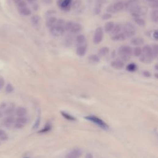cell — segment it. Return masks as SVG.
<instances>
[{
  "label": "cell",
  "mask_w": 158,
  "mask_h": 158,
  "mask_svg": "<svg viewBox=\"0 0 158 158\" xmlns=\"http://www.w3.org/2000/svg\"><path fill=\"white\" fill-rule=\"evenodd\" d=\"M133 49L128 46H121L118 49V55L120 59L124 62H127L130 59L133 55Z\"/></svg>",
  "instance_id": "obj_1"
},
{
  "label": "cell",
  "mask_w": 158,
  "mask_h": 158,
  "mask_svg": "<svg viewBox=\"0 0 158 158\" xmlns=\"http://www.w3.org/2000/svg\"><path fill=\"white\" fill-rule=\"evenodd\" d=\"M65 31H68L71 33V34H77L80 32L82 29V26L80 24L74 22L72 21L65 22L64 26Z\"/></svg>",
  "instance_id": "obj_2"
},
{
  "label": "cell",
  "mask_w": 158,
  "mask_h": 158,
  "mask_svg": "<svg viewBox=\"0 0 158 158\" xmlns=\"http://www.w3.org/2000/svg\"><path fill=\"white\" fill-rule=\"evenodd\" d=\"M147 9L144 7L141 6L140 5L137 4V5H135L131 7L130 9L128 11L130 12V14L133 16L134 18L135 17H141L143 15L146 14L147 12Z\"/></svg>",
  "instance_id": "obj_3"
},
{
  "label": "cell",
  "mask_w": 158,
  "mask_h": 158,
  "mask_svg": "<svg viewBox=\"0 0 158 158\" xmlns=\"http://www.w3.org/2000/svg\"><path fill=\"white\" fill-rule=\"evenodd\" d=\"M122 30L127 38H132L136 34V28L135 26L130 22H127L124 25Z\"/></svg>",
  "instance_id": "obj_4"
},
{
  "label": "cell",
  "mask_w": 158,
  "mask_h": 158,
  "mask_svg": "<svg viewBox=\"0 0 158 158\" xmlns=\"http://www.w3.org/2000/svg\"><path fill=\"white\" fill-rule=\"evenodd\" d=\"M15 109V105L12 103H3L0 106V112L2 114L10 115Z\"/></svg>",
  "instance_id": "obj_5"
},
{
  "label": "cell",
  "mask_w": 158,
  "mask_h": 158,
  "mask_svg": "<svg viewBox=\"0 0 158 158\" xmlns=\"http://www.w3.org/2000/svg\"><path fill=\"white\" fill-rule=\"evenodd\" d=\"M125 8V4L122 1H118L107 7L106 11L110 14H115L122 11Z\"/></svg>",
  "instance_id": "obj_6"
},
{
  "label": "cell",
  "mask_w": 158,
  "mask_h": 158,
  "mask_svg": "<svg viewBox=\"0 0 158 158\" xmlns=\"http://www.w3.org/2000/svg\"><path fill=\"white\" fill-rule=\"evenodd\" d=\"M85 119L90 120V122L94 123L95 124H96L97 126H98V127H101L103 129L105 130H107L109 128V127H108L107 125L103 121L102 119H101L100 118H99L97 116L95 115H88L85 117Z\"/></svg>",
  "instance_id": "obj_7"
},
{
  "label": "cell",
  "mask_w": 158,
  "mask_h": 158,
  "mask_svg": "<svg viewBox=\"0 0 158 158\" xmlns=\"http://www.w3.org/2000/svg\"><path fill=\"white\" fill-rule=\"evenodd\" d=\"M72 2L73 0H57V5L62 11L68 12L71 9Z\"/></svg>",
  "instance_id": "obj_8"
},
{
  "label": "cell",
  "mask_w": 158,
  "mask_h": 158,
  "mask_svg": "<svg viewBox=\"0 0 158 158\" xmlns=\"http://www.w3.org/2000/svg\"><path fill=\"white\" fill-rule=\"evenodd\" d=\"M49 30H50V33L53 36L56 37L62 36L65 32L64 28L57 24L55 25L53 27L49 28Z\"/></svg>",
  "instance_id": "obj_9"
},
{
  "label": "cell",
  "mask_w": 158,
  "mask_h": 158,
  "mask_svg": "<svg viewBox=\"0 0 158 158\" xmlns=\"http://www.w3.org/2000/svg\"><path fill=\"white\" fill-rule=\"evenodd\" d=\"M103 36H104V32H103V28L101 27H97L96 28V30H95L94 36H93L94 43L96 45L100 43L103 41Z\"/></svg>",
  "instance_id": "obj_10"
},
{
  "label": "cell",
  "mask_w": 158,
  "mask_h": 158,
  "mask_svg": "<svg viewBox=\"0 0 158 158\" xmlns=\"http://www.w3.org/2000/svg\"><path fill=\"white\" fill-rule=\"evenodd\" d=\"M28 122V119L26 116H22V117H18L15 120V122L14 126L16 128L20 129L23 128Z\"/></svg>",
  "instance_id": "obj_11"
},
{
  "label": "cell",
  "mask_w": 158,
  "mask_h": 158,
  "mask_svg": "<svg viewBox=\"0 0 158 158\" xmlns=\"http://www.w3.org/2000/svg\"><path fill=\"white\" fill-rule=\"evenodd\" d=\"M15 118L12 115H8L3 120V124L6 127L10 128L12 126H14L15 122Z\"/></svg>",
  "instance_id": "obj_12"
},
{
  "label": "cell",
  "mask_w": 158,
  "mask_h": 158,
  "mask_svg": "<svg viewBox=\"0 0 158 158\" xmlns=\"http://www.w3.org/2000/svg\"><path fill=\"white\" fill-rule=\"evenodd\" d=\"M141 55H143L149 58H151L152 59H154L152 50H151V47L149 45L144 46L142 49V53H141Z\"/></svg>",
  "instance_id": "obj_13"
},
{
  "label": "cell",
  "mask_w": 158,
  "mask_h": 158,
  "mask_svg": "<svg viewBox=\"0 0 158 158\" xmlns=\"http://www.w3.org/2000/svg\"><path fill=\"white\" fill-rule=\"evenodd\" d=\"M82 155V151L80 149H74L72 151L68 154L65 157L68 158H76L79 157Z\"/></svg>",
  "instance_id": "obj_14"
},
{
  "label": "cell",
  "mask_w": 158,
  "mask_h": 158,
  "mask_svg": "<svg viewBox=\"0 0 158 158\" xmlns=\"http://www.w3.org/2000/svg\"><path fill=\"white\" fill-rule=\"evenodd\" d=\"M76 45L77 47L81 45H87V41L85 36L84 35H78L76 38Z\"/></svg>",
  "instance_id": "obj_15"
},
{
  "label": "cell",
  "mask_w": 158,
  "mask_h": 158,
  "mask_svg": "<svg viewBox=\"0 0 158 158\" xmlns=\"http://www.w3.org/2000/svg\"><path fill=\"white\" fill-rule=\"evenodd\" d=\"M111 65L113 68L117 69V70H120L124 67V62L120 59L115 60L111 62Z\"/></svg>",
  "instance_id": "obj_16"
},
{
  "label": "cell",
  "mask_w": 158,
  "mask_h": 158,
  "mask_svg": "<svg viewBox=\"0 0 158 158\" xmlns=\"http://www.w3.org/2000/svg\"><path fill=\"white\" fill-rule=\"evenodd\" d=\"M87 51V45L78 46L77 48L76 53L79 56H84Z\"/></svg>",
  "instance_id": "obj_17"
},
{
  "label": "cell",
  "mask_w": 158,
  "mask_h": 158,
  "mask_svg": "<svg viewBox=\"0 0 158 158\" xmlns=\"http://www.w3.org/2000/svg\"><path fill=\"white\" fill-rule=\"evenodd\" d=\"M18 11L20 14H21L22 16H30L32 13L31 10L29 9V8L27 7V6L19 7Z\"/></svg>",
  "instance_id": "obj_18"
},
{
  "label": "cell",
  "mask_w": 158,
  "mask_h": 158,
  "mask_svg": "<svg viewBox=\"0 0 158 158\" xmlns=\"http://www.w3.org/2000/svg\"><path fill=\"white\" fill-rule=\"evenodd\" d=\"M144 43V41L143 38H141V37H134L132 38L131 41H130V43L134 46H141L143 45Z\"/></svg>",
  "instance_id": "obj_19"
},
{
  "label": "cell",
  "mask_w": 158,
  "mask_h": 158,
  "mask_svg": "<svg viewBox=\"0 0 158 158\" xmlns=\"http://www.w3.org/2000/svg\"><path fill=\"white\" fill-rule=\"evenodd\" d=\"M126 38H127V37H126V35L124 34V32H122L117 35L111 36L112 40L114 41H124V40H126Z\"/></svg>",
  "instance_id": "obj_20"
},
{
  "label": "cell",
  "mask_w": 158,
  "mask_h": 158,
  "mask_svg": "<svg viewBox=\"0 0 158 158\" xmlns=\"http://www.w3.org/2000/svg\"><path fill=\"white\" fill-rule=\"evenodd\" d=\"M57 21L56 18L54 17V16H51V17H49L46 22V25H47V27L49 28H51L53 27L55 25H56Z\"/></svg>",
  "instance_id": "obj_21"
},
{
  "label": "cell",
  "mask_w": 158,
  "mask_h": 158,
  "mask_svg": "<svg viewBox=\"0 0 158 158\" xmlns=\"http://www.w3.org/2000/svg\"><path fill=\"white\" fill-rule=\"evenodd\" d=\"M74 43V38L72 35H68L65 37L64 40V45L67 47H71Z\"/></svg>",
  "instance_id": "obj_22"
},
{
  "label": "cell",
  "mask_w": 158,
  "mask_h": 158,
  "mask_svg": "<svg viewBox=\"0 0 158 158\" xmlns=\"http://www.w3.org/2000/svg\"><path fill=\"white\" fill-rule=\"evenodd\" d=\"M139 3V0H128V1L125 4V8L127 11L129 10L131 7Z\"/></svg>",
  "instance_id": "obj_23"
},
{
  "label": "cell",
  "mask_w": 158,
  "mask_h": 158,
  "mask_svg": "<svg viewBox=\"0 0 158 158\" xmlns=\"http://www.w3.org/2000/svg\"><path fill=\"white\" fill-rule=\"evenodd\" d=\"M16 114L18 117H22V116L26 115V114H27V111L24 107H19L16 109Z\"/></svg>",
  "instance_id": "obj_24"
},
{
  "label": "cell",
  "mask_w": 158,
  "mask_h": 158,
  "mask_svg": "<svg viewBox=\"0 0 158 158\" xmlns=\"http://www.w3.org/2000/svg\"><path fill=\"white\" fill-rule=\"evenodd\" d=\"M109 48L106 47H105L99 49L98 51V56L99 57H105L107 56L108 54H109Z\"/></svg>",
  "instance_id": "obj_25"
},
{
  "label": "cell",
  "mask_w": 158,
  "mask_h": 158,
  "mask_svg": "<svg viewBox=\"0 0 158 158\" xmlns=\"http://www.w3.org/2000/svg\"><path fill=\"white\" fill-rule=\"evenodd\" d=\"M122 27L120 24L115 25L113 29L111 32V36H114V35H115L119 34V33L122 32Z\"/></svg>",
  "instance_id": "obj_26"
},
{
  "label": "cell",
  "mask_w": 158,
  "mask_h": 158,
  "mask_svg": "<svg viewBox=\"0 0 158 158\" xmlns=\"http://www.w3.org/2000/svg\"><path fill=\"white\" fill-rule=\"evenodd\" d=\"M115 26L114 22L113 21H109L106 23L105 26V31L106 33H111Z\"/></svg>",
  "instance_id": "obj_27"
},
{
  "label": "cell",
  "mask_w": 158,
  "mask_h": 158,
  "mask_svg": "<svg viewBox=\"0 0 158 158\" xmlns=\"http://www.w3.org/2000/svg\"><path fill=\"white\" fill-rule=\"evenodd\" d=\"M148 6L153 9H157L158 7V0H146Z\"/></svg>",
  "instance_id": "obj_28"
},
{
  "label": "cell",
  "mask_w": 158,
  "mask_h": 158,
  "mask_svg": "<svg viewBox=\"0 0 158 158\" xmlns=\"http://www.w3.org/2000/svg\"><path fill=\"white\" fill-rule=\"evenodd\" d=\"M134 19L135 23L137 25H138V26L140 27H144L145 25H146V22H145V20L141 18V17H135V18H134Z\"/></svg>",
  "instance_id": "obj_29"
},
{
  "label": "cell",
  "mask_w": 158,
  "mask_h": 158,
  "mask_svg": "<svg viewBox=\"0 0 158 158\" xmlns=\"http://www.w3.org/2000/svg\"><path fill=\"white\" fill-rule=\"evenodd\" d=\"M151 19L152 20V21L154 22L157 23L158 22V11L156 9L153 10L151 12Z\"/></svg>",
  "instance_id": "obj_30"
},
{
  "label": "cell",
  "mask_w": 158,
  "mask_h": 158,
  "mask_svg": "<svg viewBox=\"0 0 158 158\" xmlns=\"http://www.w3.org/2000/svg\"><path fill=\"white\" fill-rule=\"evenodd\" d=\"M153 59H151V58H149L143 55H141V56H140V61L141 62H143V63H144V64L151 63V62L153 61Z\"/></svg>",
  "instance_id": "obj_31"
},
{
  "label": "cell",
  "mask_w": 158,
  "mask_h": 158,
  "mask_svg": "<svg viewBox=\"0 0 158 158\" xmlns=\"http://www.w3.org/2000/svg\"><path fill=\"white\" fill-rule=\"evenodd\" d=\"M132 53L135 57H140L141 55V53H142V49L138 46V47L134 48Z\"/></svg>",
  "instance_id": "obj_32"
},
{
  "label": "cell",
  "mask_w": 158,
  "mask_h": 158,
  "mask_svg": "<svg viewBox=\"0 0 158 158\" xmlns=\"http://www.w3.org/2000/svg\"><path fill=\"white\" fill-rule=\"evenodd\" d=\"M40 20H41V18H40V16L35 15V16H33V17L32 18L31 21H32V23L33 25H34V26H38V25L40 24Z\"/></svg>",
  "instance_id": "obj_33"
},
{
  "label": "cell",
  "mask_w": 158,
  "mask_h": 158,
  "mask_svg": "<svg viewBox=\"0 0 158 158\" xmlns=\"http://www.w3.org/2000/svg\"><path fill=\"white\" fill-rule=\"evenodd\" d=\"M88 60L90 62H91V63H98L99 62V57L98 55H92L88 57Z\"/></svg>",
  "instance_id": "obj_34"
},
{
  "label": "cell",
  "mask_w": 158,
  "mask_h": 158,
  "mask_svg": "<svg viewBox=\"0 0 158 158\" xmlns=\"http://www.w3.org/2000/svg\"><path fill=\"white\" fill-rule=\"evenodd\" d=\"M61 115L63 116V117L65 119H67L68 120H71V121H74V120H76V118L73 117L72 115H70L68 113H66L65 112H64V111H61Z\"/></svg>",
  "instance_id": "obj_35"
},
{
  "label": "cell",
  "mask_w": 158,
  "mask_h": 158,
  "mask_svg": "<svg viewBox=\"0 0 158 158\" xmlns=\"http://www.w3.org/2000/svg\"><path fill=\"white\" fill-rule=\"evenodd\" d=\"M127 70L131 72H135L137 69V65L135 63H130L129 64H128L126 67Z\"/></svg>",
  "instance_id": "obj_36"
},
{
  "label": "cell",
  "mask_w": 158,
  "mask_h": 158,
  "mask_svg": "<svg viewBox=\"0 0 158 158\" xmlns=\"http://www.w3.org/2000/svg\"><path fill=\"white\" fill-rule=\"evenodd\" d=\"M151 47V50H152V53H153V56L154 59H156L158 55V47L157 44L153 45Z\"/></svg>",
  "instance_id": "obj_37"
},
{
  "label": "cell",
  "mask_w": 158,
  "mask_h": 158,
  "mask_svg": "<svg viewBox=\"0 0 158 158\" xmlns=\"http://www.w3.org/2000/svg\"><path fill=\"white\" fill-rule=\"evenodd\" d=\"M82 0H75L74 2H72V7L74 9L76 10V9H78L79 7H80V6L82 5Z\"/></svg>",
  "instance_id": "obj_38"
},
{
  "label": "cell",
  "mask_w": 158,
  "mask_h": 158,
  "mask_svg": "<svg viewBox=\"0 0 158 158\" xmlns=\"http://www.w3.org/2000/svg\"><path fill=\"white\" fill-rule=\"evenodd\" d=\"M51 125L49 124H48L46 125V126L43 128L42 129L40 130L38 133L39 134H45V133H47L48 132H49V130H50L51 129Z\"/></svg>",
  "instance_id": "obj_39"
},
{
  "label": "cell",
  "mask_w": 158,
  "mask_h": 158,
  "mask_svg": "<svg viewBox=\"0 0 158 158\" xmlns=\"http://www.w3.org/2000/svg\"><path fill=\"white\" fill-rule=\"evenodd\" d=\"M7 139H8V136L6 134V132L5 130L0 129V140L6 141Z\"/></svg>",
  "instance_id": "obj_40"
},
{
  "label": "cell",
  "mask_w": 158,
  "mask_h": 158,
  "mask_svg": "<svg viewBox=\"0 0 158 158\" xmlns=\"http://www.w3.org/2000/svg\"><path fill=\"white\" fill-rule=\"evenodd\" d=\"M102 6L103 5H99V4H97L94 8V13L96 15H98L101 13L102 10Z\"/></svg>",
  "instance_id": "obj_41"
},
{
  "label": "cell",
  "mask_w": 158,
  "mask_h": 158,
  "mask_svg": "<svg viewBox=\"0 0 158 158\" xmlns=\"http://www.w3.org/2000/svg\"><path fill=\"white\" fill-rule=\"evenodd\" d=\"M112 18V14L109 13V12H107V13L103 14L102 16V19L103 20H109Z\"/></svg>",
  "instance_id": "obj_42"
},
{
  "label": "cell",
  "mask_w": 158,
  "mask_h": 158,
  "mask_svg": "<svg viewBox=\"0 0 158 158\" xmlns=\"http://www.w3.org/2000/svg\"><path fill=\"white\" fill-rule=\"evenodd\" d=\"M40 118H38L36 119V122H35L34 126H33V129H37L40 126Z\"/></svg>",
  "instance_id": "obj_43"
},
{
  "label": "cell",
  "mask_w": 158,
  "mask_h": 158,
  "mask_svg": "<svg viewBox=\"0 0 158 158\" xmlns=\"http://www.w3.org/2000/svg\"><path fill=\"white\" fill-rule=\"evenodd\" d=\"M56 11L55 10H53V9H51V10H49L47 12H46V16H47V17H51V15H53L56 14Z\"/></svg>",
  "instance_id": "obj_44"
},
{
  "label": "cell",
  "mask_w": 158,
  "mask_h": 158,
  "mask_svg": "<svg viewBox=\"0 0 158 158\" xmlns=\"http://www.w3.org/2000/svg\"><path fill=\"white\" fill-rule=\"evenodd\" d=\"M13 90H14L13 86H12L10 84H7L6 88V91H7V93H11L12 91H13Z\"/></svg>",
  "instance_id": "obj_45"
},
{
  "label": "cell",
  "mask_w": 158,
  "mask_h": 158,
  "mask_svg": "<svg viewBox=\"0 0 158 158\" xmlns=\"http://www.w3.org/2000/svg\"><path fill=\"white\" fill-rule=\"evenodd\" d=\"M96 3L97 4H99V5H103L107 3V0H96Z\"/></svg>",
  "instance_id": "obj_46"
},
{
  "label": "cell",
  "mask_w": 158,
  "mask_h": 158,
  "mask_svg": "<svg viewBox=\"0 0 158 158\" xmlns=\"http://www.w3.org/2000/svg\"><path fill=\"white\" fill-rule=\"evenodd\" d=\"M45 5H51V4L53 3V0H41Z\"/></svg>",
  "instance_id": "obj_47"
},
{
  "label": "cell",
  "mask_w": 158,
  "mask_h": 158,
  "mask_svg": "<svg viewBox=\"0 0 158 158\" xmlns=\"http://www.w3.org/2000/svg\"><path fill=\"white\" fill-rule=\"evenodd\" d=\"M153 37L155 40H157V30H155L153 32Z\"/></svg>",
  "instance_id": "obj_48"
},
{
  "label": "cell",
  "mask_w": 158,
  "mask_h": 158,
  "mask_svg": "<svg viewBox=\"0 0 158 158\" xmlns=\"http://www.w3.org/2000/svg\"><path fill=\"white\" fill-rule=\"evenodd\" d=\"M143 76L146 77H150L151 76V73L148 72V71H144L143 72Z\"/></svg>",
  "instance_id": "obj_49"
},
{
  "label": "cell",
  "mask_w": 158,
  "mask_h": 158,
  "mask_svg": "<svg viewBox=\"0 0 158 158\" xmlns=\"http://www.w3.org/2000/svg\"><path fill=\"white\" fill-rule=\"evenodd\" d=\"M4 85H5V81H4L3 78L0 77V89L3 88Z\"/></svg>",
  "instance_id": "obj_50"
},
{
  "label": "cell",
  "mask_w": 158,
  "mask_h": 158,
  "mask_svg": "<svg viewBox=\"0 0 158 158\" xmlns=\"http://www.w3.org/2000/svg\"><path fill=\"white\" fill-rule=\"evenodd\" d=\"M27 1L28 3L31 4V5H34V3H36V0H27Z\"/></svg>",
  "instance_id": "obj_51"
},
{
  "label": "cell",
  "mask_w": 158,
  "mask_h": 158,
  "mask_svg": "<svg viewBox=\"0 0 158 158\" xmlns=\"http://www.w3.org/2000/svg\"><path fill=\"white\" fill-rule=\"evenodd\" d=\"M92 157H93V156L91 155L90 153L87 154L86 156V158H92Z\"/></svg>",
  "instance_id": "obj_52"
},
{
  "label": "cell",
  "mask_w": 158,
  "mask_h": 158,
  "mask_svg": "<svg viewBox=\"0 0 158 158\" xmlns=\"http://www.w3.org/2000/svg\"><path fill=\"white\" fill-rule=\"evenodd\" d=\"M22 1V0H14V1L16 3V4H18V3H19L20 1Z\"/></svg>",
  "instance_id": "obj_53"
},
{
  "label": "cell",
  "mask_w": 158,
  "mask_h": 158,
  "mask_svg": "<svg viewBox=\"0 0 158 158\" xmlns=\"http://www.w3.org/2000/svg\"><path fill=\"white\" fill-rule=\"evenodd\" d=\"M155 69H156V70H158V68H157V64H156V65H155Z\"/></svg>",
  "instance_id": "obj_54"
},
{
  "label": "cell",
  "mask_w": 158,
  "mask_h": 158,
  "mask_svg": "<svg viewBox=\"0 0 158 158\" xmlns=\"http://www.w3.org/2000/svg\"><path fill=\"white\" fill-rule=\"evenodd\" d=\"M2 115H3L2 113H1V112H0V119H1V117H2Z\"/></svg>",
  "instance_id": "obj_55"
}]
</instances>
